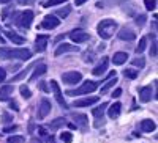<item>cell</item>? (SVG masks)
Listing matches in <instances>:
<instances>
[{
	"mask_svg": "<svg viewBox=\"0 0 158 143\" xmlns=\"http://www.w3.org/2000/svg\"><path fill=\"white\" fill-rule=\"evenodd\" d=\"M40 90H41V91H44V93H48V91H49L48 83H46V82H41V83H40Z\"/></svg>",
	"mask_w": 158,
	"mask_h": 143,
	"instance_id": "obj_40",
	"label": "cell"
},
{
	"mask_svg": "<svg viewBox=\"0 0 158 143\" xmlns=\"http://www.w3.org/2000/svg\"><path fill=\"white\" fill-rule=\"evenodd\" d=\"M51 88H52V91H54V96H56L57 102L60 104V107L68 109V104L65 102V98H63V95H62V91H60V87H59V83H57L56 80H51Z\"/></svg>",
	"mask_w": 158,
	"mask_h": 143,
	"instance_id": "obj_6",
	"label": "cell"
},
{
	"mask_svg": "<svg viewBox=\"0 0 158 143\" xmlns=\"http://www.w3.org/2000/svg\"><path fill=\"white\" fill-rule=\"evenodd\" d=\"M60 140L63 143H71L73 141V134L71 132H62L60 134Z\"/></svg>",
	"mask_w": 158,
	"mask_h": 143,
	"instance_id": "obj_30",
	"label": "cell"
},
{
	"mask_svg": "<svg viewBox=\"0 0 158 143\" xmlns=\"http://www.w3.org/2000/svg\"><path fill=\"white\" fill-rule=\"evenodd\" d=\"M79 50V47H74L73 44H60L57 49H56V57H60V55H63V54H68V52H77Z\"/></svg>",
	"mask_w": 158,
	"mask_h": 143,
	"instance_id": "obj_14",
	"label": "cell"
},
{
	"mask_svg": "<svg viewBox=\"0 0 158 143\" xmlns=\"http://www.w3.org/2000/svg\"><path fill=\"white\" fill-rule=\"evenodd\" d=\"M131 63H133L135 66H139V68H144V66H146V60H144L142 57H139V58H135V60H131Z\"/></svg>",
	"mask_w": 158,
	"mask_h": 143,
	"instance_id": "obj_34",
	"label": "cell"
},
{
	"mask_svg": "<svg viewBox=\"0 0 158 143\" xmlns=\"http://www.w3.org/2000/svg\"><path fill=\"white\" fill-rule=\"evenodd\" d=\"M146 47H147V38H146V36H142L141 40H139L138 47L135 49V50H136V54H142V52L146 50Z\"/></svg>",
	"mask_w": 158,
	"mask_h": 143,
	"instance_id": "obj_27",
	"label": "cell"
},
{
	"mask_svg": "<svg viewBox=\"0 0 158 143\" xmlns=\"http://www.w3.org/2000/svg\"><path fill=\"white\" fill-rule=\"evenodd\" d=\"M141 129L144 132H153L156 129V124L153 120H142L141 121Z\"/></svg>",
	"mask_w": 158,
	"mask_h": 143,
	"instance_id": "obj_21",
	"label": "cell"
},
{
	"mask_svg": "<svg viewBox=\"0 0 158 143\" xmlns=\"http://www.w3.org/2000/svg\"><path fill=\"white\" fill-rule=\"evenodd\" d=\"M2 121H3V123H13V116H11L8 112H3V113H2Z\"/></svg>",
	"mask_w": 158,
	"mask_h": 143,
	"instance_id": "obj_36",
	"label": "cell"
},
{
	"mask_svg": "<svg viewBox=\"0 0 158 143\" xmlns=\"http://www.w3.org/2000/svg\"><path fill=\"white\" fill-rule=\"evenodd\" d=\"M30 143H43V141H41V140H38V138H32Z\"/></svg>",
	"mask_w": 158,
	"mask_h": 143,
	"instance_id": "obj_47",
	"label": "cell"
},
{
	"mask_svg": "<svg viewBox=\"0 0 158 143\" xmlns=\"http://www.w3.org/2000/svg\"><path fill=\"white\" fill-rule=\"evenodd\" d=\"M120 110H122V104H120V102H114L112 106H109V110H108L109 118H112V120L118 118V115H120Z\"/></svg>",
	"mask_w": 158,
	"mask_h": 143,
	"instance_id": "obj_18",
	"label": "cell"
},
{
	"mask_svg": "<svg viewBox=\"0 0 158 143\" xmlns=\"http://www.w3.org/2000/svg\"><path fill=\"white\" fill-rule=\"evenodd\" d=\"M48 41H49V36L48 35H38L36 40H35L36 52H44L46 47H48Z\"/></svg>",
	"mask_w": 158,
	"mask_h": 143,
	"instance_id": "obj_10",
	"label": "cell"
},
{
	"mask_svg": "<svg viewBox=\"0 0 158 143\" xmlns=\"http://www.w3.org/2000/svg\"><path fill=\"white\" fill-rule=\"evenodd\" d=\"M144 3H146V8L147 10H155V6H156V0H144Z\"/></svg>",
	"mask_w": 158,
	"mask_h": 143,
	"instance_id": "obj_35",
	"label": "cell"
},
{
	"mask_svg": "<svg viewBox=\"0 0 158 143\" xmlns=\"http://www.w3.org/2000/svg\"><path fill=\"white\" fill-rule=\"evenodd\" d=\"M46 71H48V66H46V64H38V66L33 69V74L30 75V82H33V80H36L38 79V77H41V75H44L46 74Z\"/></svg>",
	"mask_w": 158,
	"mask_h": 143,
	"instance_id": "obj_19",
	"label": "cell"
},
{
	"mask_svg": "<svg viewBox=\"0 0 158 143\" xmlns=\"http://www.w3.org/2000/svg\"><path fill=\"white\" fill-rule=\"evenodd\" d=\"M59 25H60V21H59L56 16H51V14L44 16V19H43V22H41V27H43V29H48V30L57 29Z\"/></svg>",
	"mask_w": 158,
	"mask_h": 143,
	"instance_id": "obj_8",
	"label": "cell"
},
{
	"mask_svg": "<svg viewBox=\"0 0 158 143\" xmlns=\"http://www.w3.org/2000/svg\"><path fill=\"white\" fill-rule=\"evenodd\" d=\"M5 79H6V72H5L3 68H0V83L5 82Z\"/></svg>",
	"mask_w": 158,
	"mask_h": 143,
	"instance_id": "obj_39",
	"label": "cell"
},
{
	"mask_svg": "<svg viewBox=\"0 0 158 143\" xmlns=\"http://www.w3.org/2000/svg\"><path fill=\"white\" fill-rule=\"evenodd\" d=\"M51 110H52L51 102H49L46 98L41 99V102H40V107H38V118H40V120H44L46 116L51 113Z\"/></svg>",
	"mask_w": 158,
	"mask_h": 143,
	"instance_id": "obj_7",
	"label": "cell"
},
{
	"mask_svg": "<svg viewBox=\"0 0 158 143\" xmlns=\"http://www.w3.org/2000/svg\"><path fill=\"white\" fill-rule=\"evenodd\" d=\"M10 107H11V109H15V110H19V106H18L15 101H11V102H10Z\"/></svg>",
	"mask_w": 158,
	"mask_h": 143,
	"instance_id": "obj_42",
	"label": "cell"
},
{
	"mask_svg": "<svg viewBox=\"0 0 158 143\" xmlns=\"http://www.w3.org/2000/svg\"><path fill=\"white\" fill-rule=\"evenodd\" d=\"M98 88L97 82H92V80H85L79 88L76 90H68L67 95L68 96H82V95H89V93H94L95 90Z\"/></svg>",
	"mask_w": 158,
	"mask_h": 143,
	"instance_id": "obj_3",
	"label": "cell"
},
{
	"mask_svg": "<svg viewBox=\"0 0 158 143\" xmlns=\"http://www.w3.org/2000/svg\"><path fill=\"white\" fill-rule=\"evenodd\" d=\"M70 13H71V6L67 5V6L62 8V10H57V16H59V17H67Z\"/></svg>",
	"mask_w": 158,
	"mask_h": 143,
	"instance_id": "obj_29",
	"label": "cell"
},
{
	"mask_svg": "<svg viewBox=\"0 0 158 143\" xmlns=\"http://www.w3.org/2000/svg\"><path fill=\"white\" fill-rule=\"evenodd\" d=\"M136 24L139 25V27H142V25L146 24V16H144V14H141V16L136 19Z\"/></svg>",
	"mask_w": 158,
	"mask_h": 143,
	"instance_id": "obj_37",
	"label": "cell"
},
{
	"mask_svg": "<svg viewBox=\"0 0 158 143\" xmlns=\"http://www.w3.org/2000/svg\"><path fill=\"white\" fill-rule=\"evenodd\" d=\"M5 35H6V38L10 41H13L15 44H24V36H21V35H18L16 32H11V30H6L5 32Z\"/></svg>",
	"mask_w": 158,
	"mask_h": 143,
	"instance_id": "obj_20",
	"label": "cell"
},
{
	"mask_svg": "<svg viewBox=\"0 0 158 143\" xmlns=\"http://www.w3.org/2000/svg\"><path fill=\"white\" fill-rule=\"evenodd\" d=\"M123 75L127 77V79L133 80V79H136V77H138V71H135V69H125L123 71Z\"/></svg>",
	"mask_w": 158,
	"mask_h": 143,
	"instance_id": "obj_32",
	"label": "cell"
},
{
	"mask_svg": "<svg viewBox=\"0 0 158 143\" xmlns=\"http://www.w3.org/2000/svg\"><path fill=\"white\" fill-rule=\"evenodd\" d=\"M19 91H21L22 98H25V99H30V98H32V91L29 90V87H27V85H22V87L19 88Z\"/></svg>",
	"mask_w": 158,
	"mask_h": 143,
	"instance_id": "obj_28",
	"label": "cell"
},
{
	"mask_svg": "<svg viewBox=\"0 0 158 143\" xmlns=\"http://www.w3.org/2000/svg\"><path fill=\"white\" fill-rule=\"evenodd\" d=\"M33 66H35V64H30V66H27L25 69H22V71H21L19 74H16V75H15V77H13V79H11V83H13V82H18V80H21V79H24V77L27 75V72H29V71H30V69H32Z\"/></svg>",
	"mask_w": 158,
	"mask_h": 143,
	"instance_id": "obj_26",
	"label": "cell"
},
{
	"mask_svg": "<svg viewBox=\"0 0 158 143\" xmlns=\"http://www.w3.org/2000/svg\"><path fill=\"white\" fill-rule=\"evenodd\" d=\"M150 55L156 57V40H153V44H152V49H150Z\"/></svg>",
	"mask_w": 158,
	"mask_h": 143,
	"instance_id": "obj_38",
	"label": "cell"
},
{
	"mask_svg": "<svg viewBox=\"0 0 158 143\" xmlns=\"http://www.w3.org/2000/svg\"><path fill=\"white\" fill-rule=\"evenodd\" d=\"M51 143H54V141H52V138H51Z\"/></svg>",
	"mask_w": 158,
	"mask_h": 143,
	"instance_id": "obj_50",
	"label": "cell"
},
{
	"mask_svg": "<svg viewBox=\"0 0 158 143\" xmlns=\"http://www.w3.org/2000/svg\"><path fill=\"white\" fill-rule=\"evenodd\" d=\"M127 60H128V54H127V52H117V54H114V57H112L114 64H123Z\"/></svg>",
	"mask_w": 158,
	"mask_h": 143,
	"instance_id": "obj_22",
	"label": "cell"
},
{
	"mask_svg": "<svg viewBox=\"0 0 158 143\" xmlns=\"http://www.w3.org/2000/svg\"><path fill=\"white\" fill-rule=\"evenodd\" d=\"M18 3H21V5H27V3H29V0H18Z\"/></svg>",
	"mask_w": 158,
	"mask_h": 143,
	"instance_id": "obj_46",
	"label": "cell"
},
{
	"mask_svg": "<svg viewBox=\"0 0 158 143\" xmlns=\"http://www.w3.org/2000/svg\"><path fill=\"white\" fill-rule=\"evenodd\" d=\"M108 66H109V58H108V57H103V58H101V63L98 64L97 68H94L92 74H94V75H97V77H100V75H103L104 72H106Z\"/></svg>",
	"mask_w": 158,
	"mask_h": 143,
	"instance_id": "obj_11",
	"label": "cell"
},
{
	"mask_svg": "<svg viewBox=\"0 0 158 143\" xmlns=\"http://www.w3.org/2000/svg\"><path fill=\"white\" fill-rule=\"evenodd\" d=\"M8 143H25V138L22 135H11L8 137Z\"/></svg>",
	"mask_w": 158,
	"mask_h": 143,
	"instance_id": "obj_31",
	"label": "cell"
},
{
	"mask_svg": "<svg viewBox=\"0 0 158 143\" xmlns=\"http://www.w3.org/2000/svg\"><path fill=\"white\" fill-rule=\"evenodd\" d=\"M67 124V121H65V118H56L52 123H49V129L51 131H57V129H60L62 126Z\"/></svg>",
	"mask_w": 158,
	"mask_h": 143,
	"instance_id": "obj_23",
	"label": "cell"
},
{
	"mask_svg": "<svg viewBox=\"0 0 158 143\" xmlns=\"http://www.w3.org/2000/svg\"><path fill=\"white\" fill-rule=\"evenodd\" d=\"M106 107H108V104H106V102H103L100 107H95L94 110H92V115H94L97 120L103 118V113H104V109H106Z\"/></svg>",
	"mask_w": 158,
	"mask_h": 143,
	"instance_id": "obj_24",
	"label": "cell"
},
{
	"mask_svg": "<svg viewBox=\"0 0 158 143\" xmlns=\"http://www.w3.org/2000/svg\"><path fill=\"white\" fill-rule=\"evenodd\" d=\"M67 0H48V2L43 3L44 8H49V6H56V5H60V3H65Z\"/></svg>",
	"mask_w": 158,
	"mask_h": 143,
	"instance_id": "obj_33",
	"label": "cell"
},
{
	"mask_svg": "<svg viewBox=\"0 0 158 143\" xmlns=\"http://www.w3.org/2000/svg\"><path fill=\"white\" fill-rule=\"evenodd\" d=\"M62 80H63V83H68V85H77L82 80V74L79 71L65 72V74H62Z\"/></svg>",
	"mask_w": 158,
	"mask_h": 143,
	"instance_id": "obj_5",
	"label": "cell"
},
{
	"mask_svg": "<svg viewBox=\"0 0 158 143\" xmlns=\"http://www.w3.org/2000/svg\"><path fill=\"white\" fill-rule=\"evenodd\" d=\"M139 99H141V102H149L152 99V87L150 85L142 87L139 90Z\"/></svg>",
	"mask_w": 158,
	"mask_h": 143,
	"instance_id": "obj_15",
	"label": "cell"
},
{
	"mask_svg": "<svg viewBox=\"0 0 158 143\" xmlns=\"http://www.w3.org/2000/svg\"><path fill=\"white\" fill-rule=\"evenodd\" d=\"M10 0H0V3H8Z\"/></svg>",
	"mask_w": 158,
	"mask_h": 143,
	"instance_id": "obj_49",
	"label": "cell"
},
{
	"mask_svg": "<svg viewBox=\"0 0 158 143\" xmlns=\"http://www.w3.org/2000/svg\"><path fill=\"white\" fill-rule=\"evenodd\" d=\"M68 127H70V129H77V126L73 124V123H68Z\"/></svg>",
	"mask_w": 158,
	"mask_h": 143,
	"instance_id": "obj_48",
	"label": "cell"
},
{
	"mask_svg": "<svg viewBox=\"0 0 158 143\" xmlns=\"http://www.w3.org/2000/svg\"><path fill=\"white\" fill-rule=\"evenodd\" d=\"M85 2H87V0H74V3H76L77 6H79V5H84Z\"/></svg>",
	"mask_w": 158,
	"mask_h": 143,
	"instance_id": "obj_45",
	"label": "cell"
},
{
	"mask_svg": "<svg viewBox=\"0 0 158 143\" xmlns=\"http://www.w3.org/2000/svg\"><path fill=\"white\" fill-rule=\"evenodd\" d=\"M120 95H122V90H120V88H117L115 91H114V95H112V98H118Z\"/></svg>",
	"mask_w": 158,
	"mask_h": 143,
	"instance_id": "obj_43",
	"label": "cell"
},
{
	"mask_svg": "<svg viewBox=\"0 0 158 143\" xmlns=\"http://www.w3.org/2000/svg\"><path fill=\"white\" fill-rule=\"evenodd\" d=\"M115 30H117V22L112 21V19H103L98 24V27H97V32H98L100 38H103V40H109V38H112Z\"/></svg>",
	"mask_w": 158,
	"mask_h": 143,
	"instance_id": "obj_2",
	"label": "cell"
},
{
	"mask_svg": "<svg viewBox=\"0 0 158 143\" xmlns=\"http://www.w3.org/2000/svg\"><path fill=\"white\" fill-rule=\"evenodd\" d=\"M30 57H32V52L29 49H6V47H0V58H2V60H11V58L29 60Z\"/></svg>",
	"mask_w": 158,
	"mask_h": 143,
	"instance_id": "obj_1",
	"label": "cell"
},
{
	"mask_svg": "<svg viewBox=\"0 0 158 143\" xmlns=\"http://www.w3.org/2000/svg\"><path fill=\"white\" fill-rule=\"evenodd\" d=\"M32 22H33V13H32L30 10H25L24 13H21L19 17H18V21H16V24L19 25V27H22V29H25V30L30 29Z\"/></svg>",
	"mask_w": 158,
	"mask_h": 143,
	"instance_id": "obj_4",
	"label": "cell"
},
{
	"mask_svg": "<svg viewBox=\"0 0 158 143\" xmlns=\"http://www.w3.org/2000/svg\"><path fill=\"white\" fill-rule=\"evenodd\" d=\"M13 91H15L13 83H11V85H3V87H0V101H8L10 96L13 95Z\"/></svg>",
	"mask_w": 158,
	"mask_h": 143,
	"instance_id": "obj_16",
	"label": "cell"
},
{
	"mask_svg": "<svg viewBox=\"0 0 158 143\" xmlns=\"http://www.w3.org/2000/svg\"><path fill=\"white\" fill-rule=\"evenodd\" d=\"M71 118L76 121V126H79L81 129H87L89 126V118L84 113H71Z\"/></svg>",
	"mask_w": 158,
	"mask_h": 143,
	"instance_id": "obj_12",
	"label": "cell"
},
{
	"mask_svg": "<svg viewBox=\"0 0 158 143\" xmlns=\"http://www.w3.org/2000/svg\"><path fill=\"white\" fill-rule=\"evenodd\" d=\"M68 36L71 38V41H74L76 44H79V43H85V41L89 40V38H90V35H89V33L81 32V30H74V32H71Z\"/></svg>",
	"mask_w": 158,
	"mask_h": 143,
	"instance_id": "obj_9",
	"label": "cell"
},
{
	"mask_svg": "<svg viewBox=\"0 0 158 143\" xmlns=\"http://www.w3.org/2000/svg\"><path fill=\"white\" fill-rule=\"evenodd\" d=\"M38 132H40V134H41L43 137H48V132L44 131V129H43V127H40V129H38Z\"/></svg>",
	"mask_w": 158,
	"mask_h": 143,
	"instance_id": "obj_44",
	"label": "cell"
},
{
	"mask_svg": "<svg viewBox=\"0 0 158 143\" xmlns=\"http://www.w3.org/2000/svg\"><path fill=\"white\" fill-rule=\"evenodd\" d=\"M16 129H18V126H6L5 129H3V132H13V131H16Z\"/></svg>",
	"mask_w": 158,
	"mask_h": 143,
	"instance_id": "obj_41",
	"label": "cell"
},
{
	"mask_svg": "<svg viewBox=\"0 0 158 143\" xmlns=\"http://www.w3.org/2000/svg\"><path fill=\"white\" fill-rule=\"evenodd\" d=\"M98 102V98L97 96H90V98H82V99H76L73 106L74 107H89L92 104Z\"/></svg>",
	"mask_w": 158,
	"mask_h": 143,
	"instance_id": "obj_13",
	"label": "cell"
},
{
	"mask_svg": "<svg viewBox=\"0 0 158 143\" xmlns=\"http://www.w3.org/2000/svg\"><path fill=\"white\" fill-rule=\"evenodd\" d=\"M115 83H117V77L114 75L112 79H109V80L106 82V85H104V87H101V95H106V93L109 91V90H111V88H112Z\"/></svg>",
	"mask_w": 158,
	"mask_h": 143,
	"instance_id": "obj_25",
	"label": "cell"
},
{
	"mask_svg": "<svg viewBox=\"0 0 158 143\" xmlns=\"http://www.w3.org/2000/svg\"><path fill=\"white\" fill-rule=\"evenodd\" d=\"M118 38H120L122 41H133L136 38V33L131 29H122L120 32H118Z\"/></svg>",
	"mask_w": 158,
	"mask_h": 143,
	"instance_id": "obj_17",
	"label": "cell"
}]
</instances>
